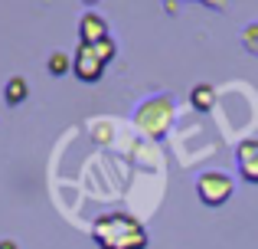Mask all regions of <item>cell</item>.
Instances as JSON below:
<instances>
[{
    "label": "cell",
    "instance_id": "obj_5",
    "mask_svg": "<svg viewBox=\"0 0 258 249\" xmlns=\"http://www.w3.org/2000/svg\"><path fill=\"white\" fill-rule=\"evenodd\" d=\"M235 164H239V174L248 184H258V141L255 138H245L235 147Z\"/></svg>",
    "mask_w": 258,
    "mask_h": 249
},
{
    "label": "cell",
    "instance_id": "obj_8",
    "mask_svg": "<svg viewBox=\"0 0 258 249\" xmlns=\"http://www.w3.org/2000/svg\"><path fill=\"white\" fill-rule=\"evenodd\" d=\"M213 98H216L213 85H196V89H193V105H196V112H209V109H213Z\"/></svg>",
    "mask_w": 258,
    "mask_h": 249
},
{
    "label": "cell",
    "instance_id": "obj_10",
    "mask_svg": "<svg viewBox=\"0 0 258 249\" xmlns=\"http://www.w3.org/2000/svg\"><path fill=\"white\" fill-rule=\"evenodd\" d=\"M0 249H17V243H13V239H4V243H0Z\"/></svg>",
    "mask_w": 258,
    "mask_h": 249
},
{
    "label": "cell",
    "instance_id": "obj_4",
    "mask_svg": "<svg viewBox=\"0 0 258 249\" xmlns=\"http://www.w3.org/2000/svg\"><path fill=\"white\" fill-rule=\"evenodd\" d=\"M101 69H105V59L98 56L95 46H85L79 43V53H76V76L82 82H98L101 79Z\"/></svg>",
    "mask_w": 258,
    "mask_h": 249
},
{
    "label": "cell",
    "instance_id": "obj_2",
    "mask_svg": "<svg viewBox=\"0 0 258 249\" xmlns=\"http://www.w3.org/2000/svg\"><path fill=\"white\" fill-rule=\"evenodd\" d=\"M232 190H235L232 177L222 174V171H206L200 180H196V193H200V200L206 207H222L229 197H232Z\"/></svg>",
    "mask_w": 258,
    "mask_h": 249
},
{
    "label": "cell",
    "instance_id": "obj_1",
    "mask_svg": "<svg viewBox=\"0 0 258 249\" xmlns=\"http://www.w3.org/2000/svg\"><path fill=\"white\" fill-rule=\"evenodd\" d=\"M92 239L98 243V249H144L147 230L138 217L114 210L92 223Z\"/></svg>",
    "mask_w": 258,
    "mask_h": 249
},
{
    "label": "cell",
    "instance_id": "obj_3",
    "mask_svg": "<svg viewBox=\"0 0 258 249\" xmlns=\"http://www.w3.org/2000/svg\"><path fill=\"white\" fill-rule=\"evenodd\" d=\"M167 122H170V98H151L144 102V109L138 112V125L147 134H164Z\"/></svg>",
    "mask_w": 258,
    "mask_h": 249
},
{
    "label": "cell",
    "instance_id": "obj_6",
    "mask_svg": "<svg viewBox=\"0 0 258 249\" xmlns=\"http://www.w3.org/2000/svg\"><path fill=\"white\" fill-rule=\"evenodd\" d=\"M79 39H82L85 46H95V43H101V39H108L105 20H101L98 13H85L82 23H79Z\"/></svg>",
    "mask_w": 258,
    "mask_h": 249
},
{
    "label": "cell",
    "instance_id": "obj_7",
    "mask_svg": "<svg viewBox=\"0 0 258 249\" xmlns=\"http://www.w3.org/2000/svg\"><path fill=\"white\" fill-rule=\"evenodd\" d=\"M26 95H30V85H26V79L13 76L10 82H7V89H4V98H7V105H20Z\"/></svg>",
    "mask_w": 258,
    "mask_h": 249
},
{
    "label": "cell",
    "instance_id": "obj_11",
    "mask_svg": "<svg viewBox=\"0 0 258 249\" xmlns=\"http://www.w3.org/2000/svg\"><path fill=\"white\" fill-rule=\"evenodd\" d=\"M85 4H98V0H85Z\"/></svg>",
    "mask_w": 258,
    "mask_h": 249
},
{
    "label": "cell",
    "instance_id": "obj_9",
    "mask_svg": "<svg viewBox=\"0 0 258 249\" xmlns=\"http://www.w3.org/2000/svg\"><path fill=\"white\" fill-rule=\"evenodd\" d=\"M46 66H49L52 76H62V72H69V66H72V63H69V56H66V53H52Z\"/></svg>",
    "mask_w": 258,
    "mask_h": 249
}]
</instances>
